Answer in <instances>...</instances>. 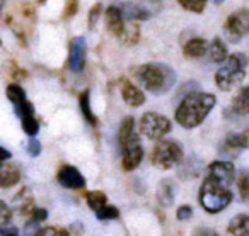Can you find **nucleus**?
<instances>
[{"instance_id": "f257e3e1", "label": "nucleus", "mask_w": 249, "mask_h": 236, "mask_svg": "<svg viewBox=\"0 0 249 236\" xmlns=\"http://www.w3.org/2000/svg\"><path fill=\"white\" fill-rule=\"evenodd\" d=\"M215 106V95L203 92L188 94L176 109V121L183 127H196L203 123L205 117L210 114Z\"/></svg>"}, {"instance_id": "f03ea898", "label": "nucleus", "mask_w": 249, "mask_h": 236, "mask_svg": "<svg viewBox=\"0 0 249 236\" xmlns=\"http://www.w3.org/2000/svg\"><path fill=\"white\" fill-rule=\"evenodd\" d=\"M139 83L152 94H164L176 83V73L164 63H147L135 70Z\"/></svg>"}, {"instance_id": "7ed1b4c3", "label": "nucleus", "mask_w": 249, "mask_h": 236, "mask_svg": "<svg viewBox=\"0 0 249 236\" xmlns=\"http://www.w3.org/2000/svg\"><path fill=\"white\" fill-rule=\"evenodd\" d=\"M232 202V192L229 190V185L220 182L218 178L208 175L200 189V204L210 214L224 211Z\"/></svg>"}, {"instance_id": "20e7f679", "label": "nucleus", "mask_w": 249, "mask_h": 236, "mask_svg": "<svg viewBox=\"0 0 249 236\" xmlns=\"http://www.w3.org/2000/svg\"><path fill=\"white\" fill-rule=\"evenodd\" d=\"M249 63V58L242 53H234L229 56L227 63L218 72L215 73V83L220 90H232L244 80L246 66Z\"/></svg>"}, {"instance_id": "39448f33", "label": "nucleus", "mask_w": 249, "mask_h": 236, "mask_svg": "<svg viewBox=\"0 0 249 236\" xmlns=\"http://www.w3.org/2000/svg\"><path fill=\"white\" fill-rule=\"evenodd\" d=\"M150 160H152V163L157 168L169 170V168L176 167V165H179L183 161V148L176 141H169V140L159 141L154 146Z\"/></svg>"}, {"instance_id": "423d86ee", "label": "nucleus", "mask_w": 249, "mask_h": 236, "mask_svg": "<svg viewBox=\"0 0 249 236\" xmlns=\"http://www.w3.org/2000/svg\"><path fill=\"white\" fill-rule=\"evenodd\" d=\"M140 131L149 140H160L171 131V123L167 117L157 112H147L140 119Z\"/></svg>"}, {"instance_id": "0eeeda50", "label": "nucleus", "mask_w": 249, "mask_h": 236, "mask_svg": "<svg viewBox=\"0 0 249 236\" xmlns=\"http://www.w3.org/2000/svg\"><path fill=\"white\" fill-rule=\"evenodd\" d=\"M121 148H123V160H121V167L123 170L126 172H132L142 163V158H143V148L140 144L139 136L133 134L132 138L121 143Z\"/></svg>"}, {"instance_id": "6e6552de", "label": "nucleus", "mask_w": 249, "mask_h": 236, "mask_svg": "<svg viewBox=\"0 0 249 236\" xmlns=\"http://www.w3.org/2000/svg\"><path fill=\"white\" fill-rule=\"evenodd\" d=\"M249 29V12L248 11H237L225 21L224 31L225 36L231 39L232 43H239L246 31Z\"/></svg>"}, {"instance_id": "1a4fd4ad", "label": "nucleus", "mask_w": 249, "mask_h": 236, "mask_svg": "<svg viewBox=\"0 0 249 236\" xmlns=\"http://www.w3.org/2000/svg\"><path fill=\"white\" fill-rule=\"evenodd\" d=\"M7 97H9V100L14 104L16 114H18L21 119H24V117H29V116H33V114H35L33 104L26 99L24 90H22L19 85H16V83L9 85L7 87Z\"/></svg>"}, {"instance_id": "9d476101", "label": "nucleus", "mask_w": 249, "mask_h": 236, "mask_svg": "<svg viewBox=\"0 0 249 236\" xmlns=\"http://www.w3.org/2000/svg\"><path fill=\"white\" fill-rule=\"evenodd\" d=\"M86 53L87 45L84 38H75L70 43V56H69V65L72 72H80L86 63Z\"/></svg>"}, {"instance_id": "9b49d317", "label": "nucleus", "mask_w": 249, "mask_h": 236, "mask_svg": "<svg viewBox=\"0 0 249 236\" xmlns=\"http://www.w3.org/2000/svg\"><path fill=\"white\" fill-rule=\"evenodd\" d=\"M56 178H58L60 185H63L65 189H82V187H86V178L80 175V172L77 170V168L69 167V165H65V167L60 168Z\"/></svg>"}, {"instance_id": "f8f14e48", "label": "nucleus", "mask_w": 249, "mask_h": 236, "mask_svg": "<svg viewBox=\"0 0 249 236\" xmlns=\"http://www.w3.org/2000/svg\"><path fill=\"white\" fill-rule=\"evenodd\" d=\"M208 175L231 185L234 182V165L229 163V161H213L208 167Z\"/></svg>"}, {"instance_id": "ddd939ff", "label": "nucleus", "mask_w": 249, "mask_h": 236, "mask_svg": "<svg viewBox=\"0 0 249 236\" xmlns=\"http://www.w3.org/2000/svg\"><path fill=\"white\" fill-rule=\"evenodd\" d=\"M121 95H123L124 102L132 107H139L145 102V95H143V92L139 89V87L133 85L130 80H123V83H121Z\"/></svg>"}, {"instance_id": "4468645a", "label": "nucleus", "mask_w": 249, "mask_h": 236, "mask_svg": "<svg viewBox=\"0 0 249 236\" xmlns=\"http://www.w3.org/2000/svg\"><path fill=\"white\" fill-rule=\"evenodd\" d=\"M123 12L120 11L118 7H109L106 12V26L107 31L113 32L116 36H123L124 32V24H123Z\"/></svg>"}, {"instance_id": "2eb2a0df", "label": "nucleus", "mask_w": 249, "mask_h": 236, "mask_svg": "<svg viewBox=\"0 0 249 236\" xmlns=\"http://www.w3.org/2000/svg\"><path fill=\"white\" fill-rule=\"evenodd\" d=\"M21 180V173H19V168L14 167L12 163H2V170H0V185L4 189H9L12 185H16Z\"/></svg>"}, {"instance_id": "dca6fc26", "label": "nucleus", "mask_w": 249, "mask_h": 236, "mask_svg": "<svg viewBox=\"0 0 249 236\" xmlns=\"http://www.w3.org/2000/svg\"><path fill=\"white\" fill-rule=\"evenodd\" d=\"M121 12L126 19L130 21H147L150 17V12L147 11L143 5L140 4H133V2H126L121 7Z\"/></svg>"}, {"instance_id": "f3484780", "label": "nucleus", "mask_w": 249, "mask_h": 236, "mask_svg": "<svg viewBox=\"0 0 249 236\" xmlns=\"http://www.w3.org/2000/svg\"><path fill=\"white\" fill-rule=\"evenodd\" d=\"M174 197H176V187L171 180H162L157 187V201H159L160 205H166L169 207L174 202Z\"/></svg>"}, {"instance_id": "a211bd4d", "label": "nucleus", "mask_w": 249, "mask_h": 236, "mask_svg": "<svg viewBox=\"0 0 249 236\" xmlns=\"http://www.w3.org/2000/svg\"><path fill=\"white\" fill-rule=\"evenodd\" d=\"M208 45L205 39L201 38H193L184 45V56L186 58H201L207 53Z\"/></svg>"}, {"instance_id": "6ab92c4d", "label": "nucleus", "mask_w": 249, "mask_h": 236, "mask_svg": "<svg viewBox=\"0 0 249 236\" xmlns=\"http://www.w3.org/2000/svg\"><path fill=\"white\" fill-rule=\"evenodd\" d=\"M229 233L232 236H249V216L237 214L229 222Z\"/></svg>"}, {"instance_id": "aec40b11", "label": "nucleus", "mask_w": 249, "mask_h": 236, "mask_svg": "<svg viewBox=\"0 0 249 236\" xmlns=\"http://www.w3.org/2000/svg\"><path fill=\"white\" fill-rule=\"evenodd\" d=\"M232 110L239 116L249 114V87L239 90V94L234 97V102H232Z\"/></svg>"}, {"instance_id": "412c9836", "label": "nucleus", "mask_w": 249, "mask_h": 236, "mask_svg": "<svg viewBox=\"0 0 249 236\" xmlns=\"http://www.w3.org/2000/svg\"><path fill=\"white\" fill-rule=\"evenodd\" d=\"M79 104H80V112L86 117V121L90 124V126H96L97 124V117L92 114L90 110V97H89V90H84L79 97Z\"/></svg>"}, {"instance_id": "4be33fe9", "label": "nucleus", "mask_w": 249, "mask_h": 236, "mask_svg": "<svg viewBox=\"0 0 249 236\" xmlns=\"http://www.w3.org/2000/svg\"><path fill=\"white\" fill-rule=\"evenodd\" d=\"M225 146L231 150H239V148H249V129L242 131L239 134H229Z\"/></svg>"}, {"instance_id": "5701e85b", "label": "nucleus", "mask_w": 249, "mask_h": 236, "mask_svg": "<svg viewBox=\"0 0 249 236\" xmlns=\"http://www.w3.org/2000/svg\"><path fill=\"white\" fill-rule=\"evenodd\" d=\"M208 53H210V60L213 63H222L225 58H227V48H225V45L218 38L212 41Z\"/></svg>"}, {"instance_id": "b1692460", "label": "nucleus", "mask_w": 249, "mask_h": 236, "mask_svg": "<svg viewBox=\"0 0 249 236\" xmlns=\"http://www.w3.org/2000/svg\"><path fill=\"white\" fill-rule=\"evenodd\" d=\"M87 204H89V207L92 209L94 212H99L101 209H104L107 205L106 195L99 190L89 192V194H87Z\"/></svg>"}, {"instance_id": "393cba45", "label": "nucleus", "mask_w": 249, "mask_h": 236, "mask_svg": "<svg viewBox=\"0 0 249 236\" xmlns=\"http://www.w3.org/2000/svg\"><path fill=\"white\" fill-rule=\"evenodd\" d=\"M16 202H18L19 209H21V212H28V214H31L33 211V195L31 192H29V189H22L21 194L16 195Z\"/></svg>"}, {"instance_id": "a878e982", "label": "nucleus", "mask_w": 249, "mask_h": 236, "mask_svg": "<svg viewBox=\"0 0 249 236\" xmlns=\"http://www.w3.org/2000/svg\"><path fill=\"white\" fill-rule=\"evenodd\" d=\"M237 187L242 201L249 202V170H241L237 177Z\"/></svg>"}, {"instance_id": "bb28decb", "label": "nucleus", "mask_w": 249, "mask_h": 236, "mask_svg": "<svg viewBox=\"0 0 249 236\" xmlns=\"http://www.w3.org/2000/svg\"><path fill=\"white\" fill-rule=\"evenodd\" d=\"M133 126H135V119L130 116L124 117L123 123H121V127H120V134H118V136H120V144L124 143L128 138H132L133 134H135L133 133Z\"/></svg>"}, {"instance_id": "cd10ccee", "label": "nucleus", "mask_w": 249, "mask_h": 236, "mask_svg": "<svg viewBox=\"0 0 249 236\" xmlns=\"http://www.w3.org/2000/svg\"><path fill=\"white\" fill-rule=\"evenodd\" d=\"M179 5L186 11L196 12V14H201L207 7V0H178Z\"/></svg>"}, {"instance_id": "c85d7f7f", "label": "nucleus", "mask_w": 249, "mask_h": 236, "mask_svg": "<svg viewBox=\"0 0 249 236\" xmlns=\"http://www.w3.org/2000/svg\"><path fill=\"white\" fill-rule=\"evenodd\" d=\"M22 129H24V133H28V136H36L39 131V123L33 116L24 117L22 119Z\"/></svg>"}, {"instance_id": "c756f323", "label": "nucleus", "mask_w": 249, "mask_h": 236, "mask_svg": "<svg viewBox=\"0 0 249 236\" xmlns=\"http://www.w3.org/2000/svg\"><path fill=\"white\" fill-rule=\"evenodd\" d=\"M33 236H69V231L60 228H43L38 229Z\"/></svg>"}, {"instance_id": "7c9ffc66", "label": "nucleus", "mask_w": 249, "mask_h": 236, "mask_svg": "<svg viewBox=\"0 0 249 236\" xmlns=\"http://www.w3.org/2000/svg\"><path fill=\"white\" fill-rule=\"evenodd\" d=\"M99 219H116L120 216V211L113 205H106L104 209H101L99 212H96Z\"/></svg>"}, {"instance_id": "2f4dec72", "label": "nucleus", "mask_w": 249, "mask_h": 236, "mask_svg": "<svg viewBox=\"0 0 249 236\" xmlns=\"http://www.w3.org/2000/svg\"><path fill=\"white\" fill-rule=\"evenodd\" d=\"M29 218H31V222H36V224H38V222L45 221V219L48 218V211H46V209H33Z\"/></svg>"}, {"instance_id": "473e14b6", "label": "nucleus", "mask_w": 249, "mask_h": 236, "mask_svg": "<svg viewBox=\"0 0 249 236\" xmlns=\"http://www.w3.org/2000/svg\"><path fill=\"white\" fill-rule=\"evenodd\" d=\"M121 39H124L126 43H130V45H133V43L139 41V28H130V31L126 32V29H124L123 36H121Z\"/></svg>"}, {"instance_id": "72a5a7b5", "label": "nucleus", "mask_w": 249, "mask_h": 236, "mask_svg": "<svg viewBox=\"0 0 249 236\" xmlns=\"http://www.w3.org/2000/svg\"><path fill=\"white\" fill-rule=\"evenodd\" d=\"M28 153L31 155V157H38V155L41 153V143H39L38 140H35V138H31L28 143Z\"/></svg>"}, {"instance_id": "f704fd0d", "label": "nucleus", "mask_w": 249, "mask_h": 236, "mask_svg": "<svg viewBox=\"0 0 249 236\" xmlns=\"http://www.w3.org/2000/svg\"><path fill=\"white\" fill-rule=\"evenodd\" d=\"M191 214H193V209L190 207V205H181L179 209H178L176 216L179 221H186V219L191 218Z\"/></svg>"}, {"instance_id": "c9c22d12", "label": "nucleus", "mask_w": 249, "mask_h": 236, "mask_svg": "<svg viewBox=\"0 0 249 236\" xmlns=\"http://www.w3.org/2000/svg\"><path fill=\"white\" fill-rule=\"evenodd\" d=\"M0 211H2V216H0V222L2 224H7L11 221V209L7 207L5 202H0Z\"/></svg>"}, {"instance_id": "e433bc0d", "label": "nucleus", "mask_w": 249, "mask_h": 236, "mask_svg": "<svg viewBox=\"0 0 249 236\" xmlns=\"http://www.w3.org/2000/svg\"><path fill=\"white\" fill-rule=\"evenodd\" d=\"M99 12H101V5L97 4L96 7L90 9V14H89V26L92 28L94 24L97 22V19H99Z\"/></svg>"}, {"instance_id": "4c0bfd02", "label": "nucleus", "mask_w": 249, "mask_h": 236, "mask_svg": "<svg viewBox=\"0 0 249 236\" xmlns=\"http://www.w3.org/2000/svg\"><path fill=\"white\" fill-rule=\"evenodd\" d=\"M0 236H19V229L18 228H4Z\"/></svg>"}, {"instance_id": "58836bf2", "label": "nucleus", "mask_w": 249, "mask_h": 236, "mask_svg": "<svg viewBox=\"0 0 249 236\" xmlns=\"http://www.w3.org/2000/svg\"><path fill=\"white\" fill-rule=\"evenodd\" d=\"M195 236H218V235L213 231V229H208V228H205V229H198V231H196V235H195Z\"/></svg>"}, {"instance_id": "ea45409f", "label": "nucleus", "mask_w": 249, "mask_h": 236, "mask_svg": "<svg viewBox=\"0 0 249 236\" xmlns=\"http://www.w3.org/2000/svg\"><path fill=\"white\" fill-rule=\"evenodd\" d=\"M0 153H2V163H4V161H7L9 157H11V153H9L5 148H0Z\"/></svg>"}, {"instance_id": "a19ab883", "label": "nucleus", "mask_w": 249, "mask_h": 236, "mask_svg": "<svg viewBox=\"0 0 249 236\" xmlns=\"http://www.w3.org/2000/svg\"><path fill=\"white\" fill-rule=\"evenodd\" d=\"M215 4H222V2H224V0H213Z\"/></svg>"}]
</instances>
